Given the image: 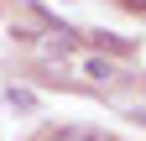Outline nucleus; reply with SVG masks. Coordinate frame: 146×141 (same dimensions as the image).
Returning <instances> with one entry per match:
<instances>
[{
    "label": "nucleus",
    "instance_id": "obj_1",
    "mask_svg": "<svg viewBox=\"0 0 146 141\" xmlns=\"http://www.w3.org/2000/svg\"><path fill=\"white\" fill-rule=\"evenodd\" d=\"M78 68H84V78H89V84H115V63H110V58H99V52L78 58Z\"/></svg>",
    "mask_w": 146,
    "mask_h": 141
},
{
    "label": "nucleus",
    "instance_id": "obj_3",
    "mask_svg": "<svg viewBox=\"0 0 146 141\" xmlns=\"http://www.w3.org/2000/svg\"><path fill=\"white\" fill-rule=\"evenodd\" d=\"M84 136H89V131H84V126H63V131H58V136H47V141H84Z\"/></svg>",
    "mask_w": 146,
    "mask_h": 141
},
{
    "label": "nucleus",
    "instance_id": "obj_2",
    "mask_svg": "<svg viewBox=\"0 0 146 141\" xmlns=\"http://www.w3.org/2000/svg\"><path fill=\"white\" fill-rule=\"evenodd\" d=\"M5 104H11V110H21V115H31V110H36V94H31V89H16V84H11V89H5Z\"/></svg>",
    "mask_w": 146,
    "mask_h": 141
},
{
    "label": "nucleus",
    "instance_id": "obj_4",
    "mask_svg": "<svg viewBox=\"0 0 146 141\" xmlns=\"http://www.w3.org/2000/svg\"><path fill=\"white\" fill-rule=\"evenodd\" d=\"M84 141H104V136H94V131H89V136H84Z\"/></svg>",
    "mask_w": 146,
    "mask_h": 141
}]
</instances>
